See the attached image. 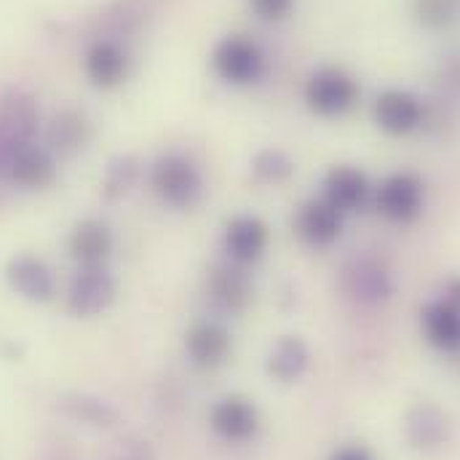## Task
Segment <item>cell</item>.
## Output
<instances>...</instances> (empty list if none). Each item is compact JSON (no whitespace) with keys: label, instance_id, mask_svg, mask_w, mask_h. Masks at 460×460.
<instances>
[{"label":"cell","instance_id":"484cf974","mask_svg":"<svg viewBox=\"0 0 460 460\" xmlns=\"http://www.w3.org/2000/svg\"><path fill=\"white\" fill-rule=\"evenodd\" d=\"M297 0H249V8L252 13L260 19V22H268V24H276V22H284L292 16Z\"/></svg>","mask_w":460,"mask_h":460},{"label":"cell","instance_id":"5b68a950","mask_svg":"<svg viewBox=\"0 0 460 460\" xmlns=\"http://www.w3.org/2000/svg\"><path fill=\"white\" fill-rule=\"evenodd\" d=\"M303 102L319 118H341L358 102V84L343 67H319L303 86Z\"/></svg>","mask_w":460,"mask_h":460},{"label":"cell","instance_id":"83f0119b","mask_svg":"<svg viewBox=\"0 0 460 460\" xmlns=\"http://www.w3.org/2000/svg\"><path fill=\"white\" fill-rule=\"evenodd\" d=\"M450 300L460 308V281H453V284H450Z\"/></svg>","mask_w":460,"mask_h":460},{"label":"cell","instance_id":"7a4b0ae2","mask_svg":"<svg viewBox=\"0 0 460 460\" xmlns=\"http://www.w3.org/2000/svg\"><path fill=\"white\" fill-rule=\"evenodd\" d=\"M38 118V102L27 92L8 89L5 94H0V180H5L11 161L27 145H32Z\"/></svg>","mask_w":460,"mask_h":460},{"label":"cell","instance_id":"8fae6325","mask_svg":"<svg viewBox=\"0 0 460 460\" xmlns=\"http://www.w3.org/2000/svg\"><path fill=\"white\" fill-rule=\"evenodd\" d=\"M5 284L11 292L30 303H49L57 295V279L51 268L35 254H13L5 262Z\"/></svg>","mask_w":460,"mask_h":460},{"label":"cell","instance_id":"9c48e42d","mask_svg":"<svg viewBox=\"0 0 460 460\" xmlns=\"http://www.w3.org/2000/svg\"><path fill=\"white\" fill-rule=\"evenodd\" d=\"M295 235L311 246V249H330L345 230V215L341 209H335L330 201L319 199H308L305 204H300V209L295 212L292 220Z\"/></svg>","mask_w":460,"mask_h":460},{"label":"cell","instance_id":"8992f818","mask_svg":"<svg viewBox=\"0 0 460 460\" xmlns=\"http://www.w3.org/2000/svg\"><path fill=\"white\" fill-rule=\"evenodd\" d=\"M118 284L108 265H86L70 279L67 287V311L78 319L102 316L115 303Z\"/></svg>","mask_w":460,"mask_h":460},{"label":"cell","instance_id":"e0dca14e","mask_svg":"<svg viewBox=\"0 0 460 460\" xmlns=\"http://www.w3.org/2000/svg\"><path fill=\"white\" fill-rule=\"evenodd\" d=\"M57 177V158L46 145H27L8 166L5 180L22 190H40Z\"/></svg>","mask_w":460,"mask_h":460},{"label":"cell","instance_id":"30bf717a","mask_svg":"<svg viewBox=\"0 0 460 460\" xmlns=\"http://www.w3.org/2000/svg\"><path fill=\"white\" fill-rule=\"evenodd\" d=\"M372 182L369 177L350 164H335L322 177V199L330 201L335 209H341L345 217L364 209L372 199Z\"/></svg>","mask_w":460,"mask_h":460},{"label":"cell","instance_id":"cb8c5ba5","mask_svg":"<svg viewBox=\"0 0 460 460\" xmlns=\"http://www.w3.org/2000/svg\"><path fill=\"white\" fill-rule=\"evenodd\" d=\"M134 177H137V161H134V158L126 155V158L113 161L111 169H108V177H105V196H108V199L123 196V193L131 188Z\"/></svg>","mask_w":460,"mask_h":460},{"label":"cell","instance_id":"d6986e66","mask_svg":"<svg viewBox=\"0 0 460 460\" xmlns=\"http://www.w3.org/2000/svg\"><path fill=\"white\" fill-rule=\"evenodd\" d=\"M209 295L212 300L228 311V314H241L249 300H252V287H249V276L243 273V268L226 262L220 265L212 279H209Z\"/></svg>","mask_w":460,"mask_h":460},{"label":"cell","instance_id":"44dd1931","mask_svg":"<svg viewBox=\"0 0 460 460\" xmlns=\"http://www.w3.org/2000/svg\"><path fill=\"white\" fill-rule=\"evenodd\" d=\"M308 361H311L308 345L295 335H287L279 343H273L268 358H265V369L270 377H276L281 383H292V380L303 377V372L308 369Z\"/></svg>","mask_w":460,"mask_h":460},{"label":"cell","instance_id":"d4e9b609","mask_svg":"<svg viewBox=\"0 0 460 460\" xmlns=\"http://www.w3.org/2000/svg\"><path fill=\"white\" fill-rule=\"evenodd\" d=\"M415 16L426 27H445L456 16V0H415Z\"/></svg>","mask_w":460,"mask_h":460},{"label":"cell","instance_id":"4fadbf2b","mask_svg":"<svg viewBox=\"0 0 460 460\" xmlns=\"http://www.w3.org/2000/svg\"><path fill=\"white\" fill-rule=\"evenodd\" d=\"M230 348H233V338L220 322H199L185 335V353L190 364L199 369H215L226 364Z\"/></svg>","mask_w":460,"mask_h":460},{"label":"cell","instance_id":"52a82bcc","mask_svg":"<svg viewBox=\"0 0 460 460\" xmlns=\"http://www.w3.org/2000/svg\"><path fill=\"white\" fill-rule=\"evenodd\" d=\"M220 243H223V254L233 265L238 268L257 265L270 249V228L257 215H235L226 223Z\"/></svg>","mask_w":460,"mask_h":460},{"label":"cell","instance_id":"277c9868","mask_svg":"<svg viewBox=\"0 0 460 460\" xmlns=\"http://www.w3.org/2000/svg\"><path fill=\"white\" fill-rule=\"evenodd\" d=\"M212 73L235 89L252 86L262 78L265 73V54L262 49L241 32H233L217 40L212 49Z\"/></svg>","mask_w":460,"mask_h":460},{"label":"cell","instance_id":"5bb4252c","mask_svg":"<svg viewBox=\"0 0 460 460\" xmlns=\"http://www.w3.org/2000/svg\"><path fill=\"white\" fill-rule=\"evenodd\" d=\"M128 54L115 40H94L84 57V73L97 89H115L128 78Z\"/></svg>","mask_w":460,"mask_h":460},{"label":"cell","instance_id":"603a6c76","mask_svg":"<svg viewBox=\"0 0 460 460\" xmlns=\"http://www.w3.org/2000/svg\"><path fill=\"white\" fill-rule=\"evenodd\" d=\"M358 300H367V303H377V300H385L388 292H391V281L383 270L377 268H358L353 273V289H350Z\"/></svg>","mask_w":460,"mask_h":460},{"label":"cell","instance_id":"7402d4cb","mask_svg":"<svg viewBox=\"0 0 460 460\" xmlns=\"http://www.w3.org/2000/svg\"><path fill=\"white\" fill-rule=\"evenodd\" d=\"M252 172H254V177H257L260 182H265V185H281V182H287V180L295 174V164H292V158H289L284 150L268 147V150H260V153L254 155Z\"/></svg>","mask_w":460,"mask_h":460},{"label":"cell","instance_id":"7c38bea8","mask_svg":"<svg viewBox=\"0 0 460 460\" xmlns=\"http://www.w3.org/2000/svg\"><path fill=\"white\" fill-rule=\"evenodd\" d=\"M212 431L230 445H243L260 431V412L243 396H226L209 412Z\"/></svg>","mask_w":460,"mask_h":460},{"label":"cell","instance_id":"ba28073f","mask_svg":"<svg viewBox=\"0 0 460 460\" xmlns=\"http://www.w3.org/2000/svg\"><path fill=\"white\" fill-rule=\"evenodd\" d=\"M372 118L388 137H410L426 120V105L407 89H385L372 102Z\"/></svg>","mask_w":460,"mask_h":460},{"label":"cell","instance_id":"ac0fdd59","mask_svg":"<svg viewBox=\"0 0 460 460\" xmlns=\"http://www.w3.org/2000/svg\"><path fill=\"white\" fill-rule=\"evenodd\" d=\"M92 139V123L78 111H62L46 128V147L54 155H75Z\"/></svg>","mask_w":460,"mask_h":460},{"label":"cell","instance_id":"4316f807","mask_svg":"<svg viewBox=\"0 0 460 460\" xmlns=\"http://www.w3.org/2000/svg\"><path fill=\"white\" fill-rule=\"evenodd\" d=\"M330 460H375V456L364 445H345L341 450H335Z\"/></svg>","mask_w":460,"mask_h":460},{"label":"cell","instance_id":"3957f363","mask_svg":"<svg viewBox=\"0 0 460 460\" xmlns=\"http://www.w3.org/2000/svg\"><path fill=\"white\" fill-rule=\"evenodd\" d=\"M375 209L383 220L394 226H410L423 215L426 207V185L415 172H391L372 190Z\"/></svg>","mask_w":460,"mask_h":460},{"label":"cell","instance_id":"6da1fadb","mask_svg":"<svg viewBox=\"0 0 460 460\" xmlns=\"http://www.w3.org/2000/svg\"><path fill=\"white\" fill-rule=\"evenodd\" d=\"M147 182L153 196L174 212H190L201 204L207 190L201 166L190 155L177 150L164 153L150 164Z\"/></svg>","mask_w":460,"mask_h":460},{"label":"cell","instance_id":"ffe728a7","mask_svg":"<svg viewBox=\"0 0 460 460\" xmlns=\"http://www.w3.org/2000/svg\"><path fill=\"white\" fill-rule=\"evenodd\" d=\"M407 439L418 450L439 447L447 437V415L434 404H415L404 423Z\"/></svg>","mask_w":460,"mask_h":460},{"label":"cell","instance_id":"2e32d148","mask_svg":"<svg viewBox=\"0 0 460 460\" xmlns=\"http://www.w3.org/2000/svg\"><path fill=\"white\" fill-rule=\"evenodd\" d=\"M113 246L115 235L111 226L102 223V220H94V217L81 220L73 228L70 238H67V252L81 268H86V265H108V260L113 254Z\"/></svg>","mask_w":460,"mask_h":460},{"label":"cell","instance_id":"9a60e30c","mask_svg":"<svg viewBox=\"0 0 460 460\" xmlns=\"http://www.w3.org/2000/svg\"><path fill=\"white\" fill-rule=\"evenodd\" d=\"M420 330L426 343L442 353L460 350V308L450 300H431L420 311Z\"/></svg>","mask_w":460,"mask_h":460}]
</instances>
